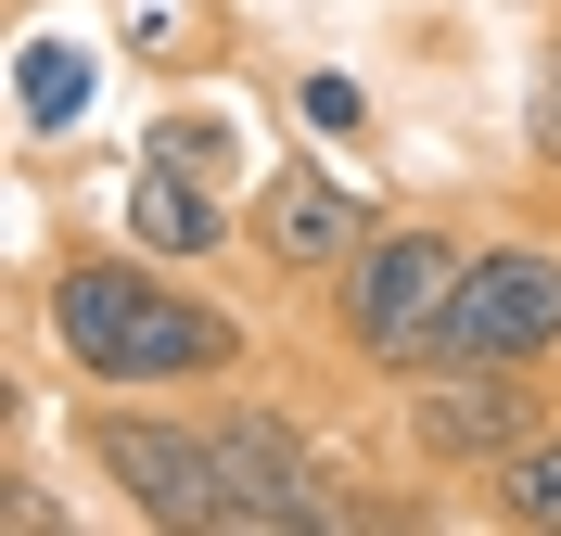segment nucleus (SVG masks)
<instances>
[{
	"label": "nucleus",
	"instance_id": "f257e3e1",
	"mask_svg": "<svg viewBox=\"0 0 561 536\" xmlns=\"http://www.w3.org/2000/svg\"><path fill=\"white\" fill-rule=\"evenodd\" d=\"M38 332L103 396H217V384H243V357H255V332L205 282H179L167 255H140V243L51 255L38 269Z\"/></svg>",
	"mask_w": 561,
	"mask_h": 536
},
{
	"label": "nucleus",
	"instance_id": "f03ea898",
	"mask_svg": "<svg viewBox=\"0 0 561 536\" xmlns=\"http://www.w3.org/2000/svg\"><path fill=\"white\" fill-rule=\"evenodd\" d=\"M459 269H472V230H459V217H383V230H370V243L319 282L332 345H345L370 384H421V370L447 357Z\"/></svg>",
	"mask_w": 561,
	"mask_h": 536
},
{
	"label": "nucleus",
	"instance_id": "7ed1b4c3",
	"mask_svg": "<svg viewBox=\"0 0 561 536\" xmlns=\"http://www.w3.org/2000/svg\"><path fill=\"white\" fill-rule=\"evenodd\" d=\"M77 460L103 472L128 524L153 536H230V447H217V396H77Z\"/></svg>",
	"mask_w": 561,
	"mask_h": 536
},
{
	"label": "nucleus",
	"instance_id": "20e7f679",
	"mask_svg": "<svg viewBox=\"0 0 561 536\" xmlns=\"http://www.w3.org/2000/svg\"><path fill=\"white\" fill-rule=\"evenodd\" d=\"M447 357H472V370H549L561 357V243L549 230L472 243L459 307H447Z\"/></svg>",
	"mask_w": 561,
	"mask_h": 536
},
{
	"label": "nucleus",
	"instance_id": "39448f33",
	"mask_svg": "<svg viewBox=\"0 0 561 536\" xmlns=\"http://www.w3.org/2000/svg\"><path fill=\"white\" fill-rule=\"evenodd\" d=\"M396 396H409V460H421V472H459V486H485L524 434L561 422L536 370H472V357H434V370L396 384Z\"/></svg>",
	"mask_w": 561,
	"mask_h": 536
},
{
	"label": "nucleus",
	"instance_id": "423d86ee",
	"mask_svg": "<svg viewBox=\"0 0 561 536\" xmlns=\"http://www.w3.org/2000/svg\"><path fill=\"white\" fill-rule=\"evenodd\" d=\"M217 447H230V536H332L357 499H332L319 434L268 396H217Z\"/></svg>",
	"mask_w": 561,
	"mask_h": 536
},
{
	"label": "nucleus",
	"instance_id": "0eeeda50",
	"mask_svg": "<svg viewBox=\"0 0 561 536\" xmlns=\"http://www.w3.org/2000/svg\"><path fill=\"white\" fill-rule=\"evenodd\" d=\"M370 230H383V217H370V192H357L332 153H268V167L243 179V255L280 269V282H332Z\"/></svg>",
	"mask_w": 561,
	"mask_h": 536
},
{
	"label": "nucleus",
	"instance_id": "6e6552de",
	"mask_svg": "<svg viewBox=\"0 0 561 536\" xmlns=\"http://www.w3.org/2000/svg\"><path fill=\"white\" fill-rule=\"evenodd\" d=\"M128 243L167 255V269H205V255L243 243V205H230V179H192V167H153V153H140V179H128Z\"/></svg>",
	"mask_w": 561,
	"mask_h": 536
},
{
	"label": "nucleus",
	"instance_id": "1a4fd4ad",
	"mask_svg": "<svg viewBox=\"0 0 561 536\" xmlns=\"http://www.w3.org/2000/svg\"><path fill=\"white\" fill-rule=\"evenodd\" d=\"M90 90H103V52H90V38H26V52H13V115H26V141L77 128Z\"/></svg>",
	"mask_w": 561,
	"mask_h": 536
},
{
	"label": "nucleus",
	"instance_id": "9d476101",
	"mask_svg": "<svg viewBox=\"0 0 561 536\" xmlns=\"http://www.w3.org/2000/svg\"><path fill=\"white\" fill-rule=\"evenodd\" d=\"M485 524H511V536H561V422L524 434V447L485 472Z\"/></svg>",
	"mask_w": 561,
	"mask_h": 536
},
{
	"label": "nucleus",
	"instance_id": "9b49d317",
	"mask_svg": "<svg viewBox=\"0 0 561 536\" xmlns=\"http://www.w3.org/2000/svg\"><path fill=\"white\" fill-rule=\"evenodd\" d=\"M140 153H153V167H192V179H243V141H230V115H205V103H167Z\"/></svg>",
	"mask_w": 561,
	"mask_h": 536
},
{
	"label": "nucleus",
	"instance_id": "f8f14e48",
	"mask_svg": "<svg viewBox=\"0 0 561 536\" xmlns=\"http://www.w3.org/2000/svg\"><path fill=\"white\" fill-rule=\"evenodd\" d=\"M294 103H307V128H332V141H357V128H370V90H357L345 65H307V77H294Z\"/></svg>",
	"mask_w": 561,
	"mask_h": 536
},
{
	"label": "nucleus",
	"instance_id": "ddd939ff",
	"mask_svg": "<svg viewBox=\"0 0 561 536\" xmlns=\"http://www.w3.org/2000/svg\"><path fill=\"white\" fill-rule=\"evenodd\" d=\"M524 153H536V167H561V26H549V52H536V103H524Z\"/></svg>",
	"mask_w": 561,
	"mask_h": 536
},
{
	"label": "nucleus",
	"instance_id": "4468645a",
	"mask_svg": "<svg viewBox=\"0 0 561 536\" xmlns=\"http://www.w3.org/2000/svg\"><path fill=\"white\" fill-rule=\"evenodd\" d=\"M0 536H65V499L38 472H0Z\"/></svg>",
	"mask_w": 561,
	"mask_h": 536
}]
</instances>
